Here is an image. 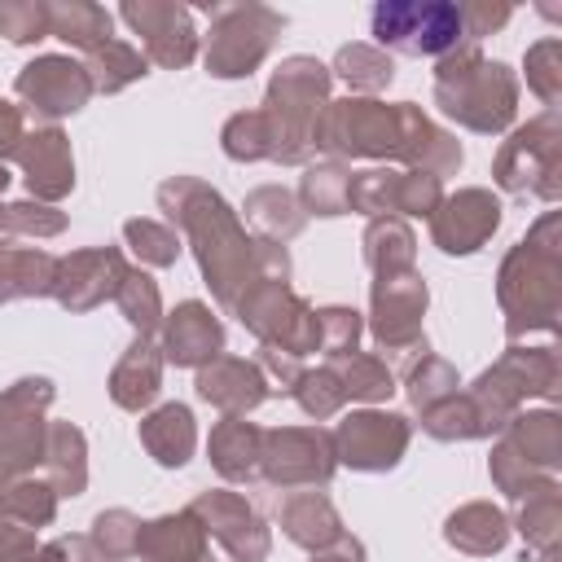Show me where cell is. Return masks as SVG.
I'll list each match as a JSON object with an SVG mask.
<instances>
[{"label":"cell","instance_id":"obj_57","mask_svg":"<svg viewBox=\"0 0 562 562\" xmlns=\"http://www.w3.org/2000/svg\"><path fill=\"white\" fill-rule=\"evenodd\" d=\"M255 364L263 369L268 386H272V391H285V395H290V386L303 378V360L290 356V351H277V347H259V360H255Z\"/></svg>","mask_w":562,"mask_h":562},{"label":"cell","instance_id":"obj_20","mask_svg":"<svg viewBox=\"0 0 562 562\" xmlns=\"http://www.w3.org/2000/svg\"><path fill=\"white\" fill-rule=\"evenodd\" d=\"M18 162H22V180H26V193L35 202H48L57 206L70 189H75V154H70V136L53 123L26 132L22 149H18Z\"/></svg>","mask_w":562,"mask_h":562},{"label":"cell","instance_id":"obj_2","mask_svg":"<svg viewBox=\"0 0 562 562\" xmlns=\"http://www.w3.org/2000/svg\"><path fill=\"white\" fill-rule=\"evenodd\" d=\"M158 211L180 233V241L193 250L198 272L211 290V299L233 312L237 294L255 277V250L259 241L246 233L241 215L224 202L220 189H211L198 176H171L158 184Z\"/></svg>","mask_w":562,"mask_h":562},{"label":"cell","instance_id":"obj_27","mask_svg":"<svg viewBox=\"0 0 562 562\" xmlns=\"http://www.w3.org/2000/svg\"><path fill=\"white\" fill-rule=\"evenodd\" d=\"M509 514L492 501H470L443 518V540L470 558H492L509 544Z\"/></svg>","mask_w":562,"mask_h":562},{"label":"cell","instance_id":"obj_58","mask_svg":"<svg viewBox=\"0 0 562 562\" xmlns=\"http://www.w3.org/2000/svg\"><path fill=\"white\" fill-rule=\"evenodd\" d=\"M44 562H101V553L92 549L88 536H57L44 540Z\"/></svg>","mask_w":562,"mask_h":562},{"label":"cell","instance_id":"obj_22","mask_svg":"<svg viewBox=\"0 0 562 562\" xmlns=\"http://www.w3.org/2000/svg\"><path fill=\"white\" fill-rule=\"evenodd\" d=\"M162 351H158V342L154 338H145V334H136L132 338V347L119 356V364L110 369V382H105V391H110V400L123 408V413H145L154 400H158V391H162Z\"/></svg>","mask_w":562,"mask_h":562},{"label":"cell","instance_id":"obj_48","mask_svg":"<svg viewBox=\"0 0 562 562\" xmlns=\"http://www.w3.org/2000/svg\"><path fill=\"white\" fill-rule=\"evenodd\" d=\"M290 395H294V404H299L312 422H329V417H338L342 404H347V391H342V378H338L334 364L303 369V378L290 386Z\"/></svg>","mask_w":562,"mask_h":562},{"label":"cell","instance_id":"obj_35","mask_svg":"<svg viewBox=\"0 0 562 562\" xmlns=\"http://www.w3.org/2000/svg\"><path fill=\"white\" fill-rule=\"evenodd\" d=\"M149 61H145V53L136 48V44H127V40H105V44H97L92 53H83V70H88V79H92V92H105V97H114V92H123L127 83H136V79H145L149 70H145Z\"/></svg>","mask_w":562,"mask_h":562},{"label":"cell","instance_id":"obj_40","mask_svg":"<svg viewBox=\"0 0 562 562\" xmlns=\"http://www.w3.org/2000/svg\"><path fill=\"white\" fill-rule=\"evenodd\" d=\"M114 303H119V312H123V321L136 329V334H145V338H154L158 329H162V294H158V281L145 272V268H127V277L119 281V290H114Z\"/></svg>","mask_w":562,"mask_h":562},{"label":"cell","instance_id":"obj_32","mask_svg":"<svg viewBox=\"0 0 562 562\" xmlns=\"http://www.w3.org/2000/svg\"><path fill=\"white\" fill-rule=\"evenodd\" d=\"M360 250H364V263H369L373 277H400V272L417 268V237H413L408 220H400V215L369 220L364 237H360Z\"/></svg>","mask_w":562,"mask_h":562},{"label":"cell","instance_id":"obj_54","mask_svg":"<svg viewBox=\"0 0 562 562\" xmlns=\"http://www.w3.org/2000/svg\"><path fill=\"white\" fill-rule=\"evenodd\" d=\"M22 140H26V114H22V105H13V101L0 97V193L13 180L9 176V158H18Z\"/></svg>","mask_w":562,"mask_h":562},{"label":"cell","instance_id":"obj_34","mask_svg":"<svg viewBox=\"0 0 562 562\" xmlns=\"http://www.w3.org/2000/svg\"><path fill=\"white\" fill-rule=\"evenodd\" d=\"M48 35H57L79 53H92L97 44L114 40V18L92 0H57L48 4Z\"/></svg>","mask_w":562,"mask_h":562},{"label":"cell","instance_id":"obj_29","mask_svg":"<svg viewBox=\"0 0 562 562\" xmlns=\"http://www.w3.org/2000/svg\"><path fill=\"white\" fill-rule=\"evenodd\" d=\"M501 439L540 474H558L562 470V417L553 408H536V413H514L501 430Z\"/></svg>","mask_w":562,"mask_h":562},{"label":"cell","instance_id":"obj_1","mask_svg":"<svg viewBox=\"0 0 562 562\" xmlns=\"http://www.w3.org/2000/svg\"><path fill=\"white\" fill-rule=\"evenodd\" d=\"M312 149L325 158L351 162V158H373V162H400L404 171H426L435 180L452 176L465 154L452 132H443L422 105L413 101H378V97H342L329 101L316 119Z\"/></svg>","mask_w":562,"mask_h":562},{"label":"cell","instance_id":"obj_23","mask_svg":"<svg viewBox=\"0 0 562 562\" xmlns=\"http://www.w3.org/2000/svg\"><path fill=\"white\" fill-rule=\"evenodd\" d=\"M277 522L285 531V540H294L307 553L329 549L334 540H342V518L334 509V501L321 487H303V492H285L277 505Z\"/></svg>","mask_w":562,"mask_h":562},{"label":"cell","instance_id":"obj_39","mask_svg":"<svg viewBox=\"0 0 562 562\" xmlns=\"http://www.w3.org/2000/svg\"><path fill=\"white\" fill-rule=\"evenodd\" d=\"M400 180L404 171L400 167H364V171H351L347 180V211L356 215H400Z\"/></svg>","mask_w":562,"mask_h":562},{"label":"cell","instance_id":"obj_41","mask_svg":"<svg viewBox=\"0 0 562 562\" xmlns=\"http://www.w3.org/2000/svg\"><path fill=\"white\" fill-rule=\"evenodd\" d=\"M457 391H461V378H457V369L443 356L422 351V356L408 360V369H404V395H408L413 413H426V408H435L439 400H448Z\"/></svg>","mask_w":562,"mask_h":562},{"label":"cell","instance_id":"obj_42","mask_svg":"<svg viewBox=\"0 0 562 562\" xmlns=\"http://www.w3.org/2000/svg\"><path fill=\"white\" fill-rule=\"evenodd\" d=\"M417 417H422V430H426L430 439H439V443L487 439V426H483V417H479V408H474V400H470L465 391L439 400L435 408H426V413H417Z\"/></svg>","mask_w":562,"mask_h":562},{"label":"cell","instance_id":"obj_13","mask_svg":"<svg viewBox=\"0 0 562 562\" xmlns=\"http://www.w3.org/2000/svg\"><path fill=\"white\" fill-rule=\"evenodd\" d=\"M430 290L422 272H400V277H373L369 290V334L378 351H426L422 316H426Z\"/></svg>","mask_w":562,"mask_h":562},{"label":"cell","instance_id":"obj_19","mask_svg":"<svg viewBox=\"0 0 562 562\" xmlns=\"http://www.w3.org/2000/svg\"><path fill=\"white\" fill-rule=\"evenodd\" d=\"M158 351L176 369H202L224 351V325L202 299H184L162 316Z\"/></svg>","mask_w":562,"mask_h":562},{"label":"cell","instance_id":"obj_60","mask_svg":"<svg viewBox=\"0 0 562 562\" xmlns=\"http://www.w3.org/2000/svg\"><path fill=\"white\" fill-rule=\"evenodd\" d=\"M101 562H105V558H101Z\"/></svg>","mask_w":562,"mask_h":562},{"label":"cell","instance_id":"obj_8","mask_svg":"<svg viewBox=\"0 0 562 562\" xmlns=\"http://www.w3.org/2000/svg\"><path fill=\"white\" fill-rule=\"evenodd\" d=\"M206 18H211V35H206L202 61H206V75H215V79L255 75L268 61L277 35L285 31V18L268 4H255V0H246V4H206Z\"/></svg>","mask_w":562,"mask_h":562},{"label":"cell","instance_id":"obj_9","mask_svg":"<svg viewBox=\"0 0 562 562\" xmlns=\"http://www.w3.org/2000/svg\"><path fill=\"white\" fill-rule=\"evenodd\" d=\"M369 31L378 48L404 57H448L452 48L470 44L461 31V9L452 0H382L369 13Z\"/></svg>","mask_w":562,"mask_h":562},{"label":"cell","instance_id":"obj_59","mask_svg":"<svg viewBox=\"0 0 562 562\" xmlns=\"http://www.w3.org/2000/svg\"><path fill=\"white\" fill-rule=\"evenodd\" d=\"M312 562H364V544H360L356 536H342V540H334L329 549L312 553Z\"/></svg>","mask_w":562,"mask_h":562},{"label":"cell","instance_id":"obj_18","mask_svg":"<svg viewBox=\"0 0 562 562\" xmlns=\"http://www.w3.org/2000/svg\"><path fill=\"white\" fill-rule=\"evenodd\" d=\"M496 228H501V198L479 184L443 193L439 211L430 215V241L443 255H474L487 246Z\"/></svg>","mask_w":562,"mask_h":562},{"label":"cell","instance_id":"obj_21","mask_svg":"<svg viewBox=\"0 0 562 562\" xmlns=\"http://www.w3.org/2000/svg\"><path fill=\"white\" fill-rule=\"evenodd\" d=\"M193 386H198V395H202L211 408H220L224 417H246V413H255V408L272 395V386H268V378H263V369H259L255 360H246V356H224V351L198 369Z\"/></svg>","mask_w":562,"mask_h":562},{"label":"cell","instance_id":"obj_10","mask_svg":"<svg viewBox=\"0 0 562 562\" xmlns=\"http://www.w3.org/2000/svg\"><path fill=\"white\" fill-rule=\"evenodd\" d=\"M53 382L48 378H18L13 386L0 391V487L13 479L35 474L44 465V443H48V404H53Z\"/></svg>","mask_w":562,"mask_h":562},{"label":"cell","instance_id":"obj_51","mask_svg":"<svg viewBox=\"0 0 562 562\" xmlns=\"http://www.w3.org/2000/svg\"><path fill=\"white\" fill-rule=\"evenodd\" d=\"M487 474H492V483H496V492H505L509 501H522L527 492H536L544 479H558V474H540L536 465H527L505 439H496L492 443V457H487Z\"/></svg>","mask_w":562,"mask_h":562},{"label":"cell","instance_id":"obj_45","mask_svg":"<svg viewBox=\"0 0 562 562\" xmlns=\"http://www.w3.org/2000/svg\"><path fill=\"white\" fill-rule=\"evenodd\" d=\"M123 241L140 259V268H171L184 250V241L171 224H158V220H145V215L123 220Z\"/></svg>","mask_w":562,"mask_h":562},{"label":"cell","instance_id":"obj_55","mask_svg":"<svg viewBox=\"0 0 562 562\" xmlns=\"http://www.w3.org/2000/svg\"><path fill=\"white\" fill-rule=\"evenodd\" d=\"M457 9H461V31H465L470 44H479L483 35L501 31V26L514 18L509 4H487V0H470V4H457Z\"/></svg>","mask_w":562,"mask_h":562},{"label":"cell","instance_id":"obj_11","mask_svg":"<svg viewBox=\"0 0 562 562\" xmlns=\"http://www.w3.org/2000/svg\"><path fill=\"white\" fill-rule=\"evenodd\" d=\"M338 470L334 435L325 426H272L259 443V479L277 492L325 487Z\"/></svg>","mask_w":562,"mask_h":562},{"label":"cell","instance_id":"obj_56","mask_svg":"<svg viewBox=\"0 0 562 562\" xmlns=\"http://www.w3.org/2000/svg\"><path fill=\"white\" fill-rule=\"evenodd\" d=\"M0 562H44V540L31 527L0 518Z\"/></svg>","mask_w":562,"mask_h":562},{"label":"cell","instance_id":"obj_5","mask_svg":"<svg viewBox=\"0 0 562 562\" xmlns=\"http://www.w3.org/2000/svg\"><path fill=\"white\" fill-rule=\"evenodd\" d=\"M329 66L316 61V57H285L272 79H268V92H263V119L272 127V162L281 167H307L312 158V132H316V119L321 110L329 105Z\"/></svg>","mask_w":562,"mask_h":562},{"label":"cell","instance_id":"obj_38","mask_svg":"<svg viewBox=\"0 0 562 562\" xmlns=\"http://www.w3.org/2000/svg\"><path fill=\"white\" fill-rule=\"evenodd\" d=\"M57 501H61V496L53 492L48 479L26 474V479H13L9 487H0V518L40 531V527H48V522L57 518Z\"/></svg>","mask_w":562,"mask_h":562},{"label":"cell","instance_id":"obj_12","mask_svg":"<svg viewBox=\"0 0 562 562\" xmlns=\"http://www.w3.org/2000/svg\"><path fill=\"white\" fill-rule=\"evenodd\" d=\"M329 435H334L338 465L360 470V474H386L404 461L413 443V422L391 408H356Z\"/></svg>","mask_w":562,"mask_h":562},{"label":"cell","instance_id":"obj_36","mask_svg":"<svg viewBox=\"0 0 562 562\" xmlns=\"http://www.w3.org/2000/svg\"><path fill=\"white\" fill-rule=\"evenodd\" d=\"M347 162L338 158H325V162H307L303 176H299V206L303 215H321V220H334V215H347Z\"/></svg>","mask_w":562,"mask_h":562},{"label":"cell","instance_id":"obj_49","mask_svg":"<svg viewBox=\"0 0 562 562\" xmlns=\"http://www.w3.org/2000/svg\"><path fill=\"white\" fill-rule=\"evenodd\" d=\"M522 70H527V88L544 101V110H558V101H562V40L558 35L536 40L522 57Z\"/></svg>","mask_w":562,"mask_h":562},{"label":"cell","instance_id":"obj_26","mask_svg":"<svg viewBox=\"0 0 562 562\" xmlns=\"http://www.w3.org/2000/svg\"><path fill=\"white\" fill-rule=\"evenodd\" d=\"M259 443L263 426L246 417H220L206 439V457L224 483H255L259 479Z\"/></svg>","mask_w":562,"mask_h":562},{"label":"cell","instance_id":"obj_52","mask_svg":"<svg viewBox=\"0 0 562 562\" xmlns=\"http://www.w3.org/2000/svg\"><path fill=\"white\" fill-rule=\"evenodd\" d=\"M0 35L9 44H40L48 35V0H0Z\"/></svg>","mask_w":562,"mask_h":562},{"label":"cell","instance_id":"obj_33","mask_svg":"<svg viewBox=\"0 0 562 562\" xmlns=\"http://www.w3.org/2000/svg\"><path fill=\"white\" fill-rule=\"evenodd\" d=\"M44 479L53 483L57 496H83V487H88V439L75 422H48Z\"/></svg>","mask_w":562,"mask_h":562},{"label":"cell","instance_id":"obj_50","mask_svg":"<svg viewBox=\"0 0 562 562\" xmlns=\"http://www.w3.org/2000/svg\"><path fill=\"white\" fill-rule=\"evenodd\" d=\"M136 536H140V518L132 509H101L92 518V549L105 558V562H123V558H136Z\"/></svg>","mask_w":562,"mask_h":562},{"label":"cell","instance_id":"obj_17","mask_svg":"<svg viewBox=\"0 0 562 562\" xmlns=\"http://www.w3.org/2000/svg\"><path fill=\"white\" fill-rule=\"evenodd\" d=\"M127 259L119 246H83L57 259V277H53V299L66 312H92L105 299H114L119 281L127 277Z\"/></svg>","mask_w":562,"mask_h":562},{"label":"cell","instance_id":"obj_6","mask_svg":"<svg viewBox=\"0 0 562 562\" xmlns=\"http://www.w3.org/2000/svg\"><path fill=\"white\" fill-rule=\"evenodd\" d=\"M558 378H562V369H558V347H553V342H544V347L509 342V347L501 351V360H496L492 369H483V373L465 386V395L474 400V408H479L487 435H501L505 422H509L514 413H522V404H527L531 395L553 400V395H558Z\"/></svg>","mask_w":562,"mask_h":562},{"label":"cell","instance_id":"obj_44","mask_svg":"<svg viewBox=\"0 0 562 562\" xmlns=\"http://www.w3.org/2000/svg\"><path fill=\"white\" fill-rule=\"evenodd\" d=\"M334 369H338V378H342L347 400H360V404H369V408L382 404V400H391V391H395V373H391V364H386L382 356L356 351V356L338 360Z\"/></svg>","mask_w":562,"mask_h":562},{"label":"cell","instance_id":"obj_14","mask_svg":"<svg viewBox=\"0 0 562 562\" xmlns=\"http://www.w3.org/2000/svg\"><path fill=\"white\" fill-rule=\"evenodd\" d=\"M13 92L22 97V114L31 110L35 119H66L79 114L92 101V79L83 70V61L66 57V53H40L35 61H26L13 79Z\"/></svg>","mask_w":562,"mask_h":562},{"label":"cell","instance_id":"obj_31","mask_svg":"<svg viewBox=\"0 0 562 562\" xmlns=\"http://www.w3.org/2000/svg\"><path fill=\"white\" fill-rule=\"evenodd\" d=\"M241 215L255 228V241H272V246H285L307 224L299 198L285 184H259V189H250L246 202H241Z\"/></svg>","mask_w":562,"mask_h":562},{"label":"cell","instance_id":"obj_53","mask_svg":"<svg viewBox=\"0 0 562 562\" xmlns=\"http://www.w3.org/2000/svg\"><path fill=\"white\" fill-rule=\"evenodd\" d=\"M443 202V180L426 176V171H404L400 180V220H430Z\"/></svg>","mask_w":562,"mask_h":562},{"label":"cell","instance_id":"obj_3","mask_svg":"<svg viewBox=\"0 0 562 562\" xmlns=\"http://www.w3.org/2000/svg\"><path fill=\"white\" fill-rule=\"evenodd\" d=\"M496 303L505 316V338L558 334L562 316V211H544L522 241L509 246L496 272Z\"/></svg>","mask_w":562,"mask_h":562},{"label":"cell","instance_id":"obj_15","mask_svg":"<svg viewBox=\"0 0 562 562\" xmlns=\"http://www.w3.org/2000/svg\"><path fill=\"white\" fill-rule=\"evenodd\" d=\"M189 514L202 522L206 536H215L224 544V553L233 562H268L272 531H268V522L259 518V509L241 492H228V487L198 492L189 501Z\"/></svg>","mask_w":562,"mask_h":562},{"label":"cell","instance_id":"obj_24","mask_svg":"<svg viewBox=\"0 0 562 562\" xmlns=\"http://www.w3.org/2000/svg\"><path fill=\"white\" fill-rule=\"evenodd\" d=\"M206 540L211 536L202 531V522L189 509H176V514H158L140 522L136 558L140 562H215Z\"/></svg>","mask_w":562,"mask_h":562},{"label":"cell","instance_id":"obj_37","mask_svg":"<svg viewBox=\"0 0 562 562\" xmlns=\"http://www.w3.org/2000/svg\"><path fill=\"white\" fill-rule=\"evenodd\" d=\"M329 75L342 79L351 88V97H373L395 79V61L378 44H342L334 66H329Z\"/></svg>","mask_w":562,"mask_h":562},{"label":"cell","instance_id":"obj_30","mask_svg":"<svg viewBox=\"0 0 562 562\" xmlns=\"http://www.w3.org/2000/svg\"><path fill=\"white\" fill-rule=\"evenodd\" d=\"M57 255L40 246H18L13 237H0V303L13 299H44L53 294Z\"/></svg>","mask_w":562,"mask_h":562},{"label":"cell","instance_id":"obj_25","mask_svg":"<svg viewBox=\"0 0 562 562\" xmlns=\"http://www.w3.org/2000/svg\"><path fill=\"white\" fill-rule=\"evenodd\" d=\"M136 435H140V448L162 470H180L198 448V422H193L189 404H180V400H167V404L149 408L136 426Z\"/></svg>","mask_w":562,"mask_h":562},{"label":"cell","instance_id":"obj_7","mask_svg":"<svg viewBox=\"0 0 562 562\" xmlns=\"http://www.w3.org/2000/svg\"><path fill=\"white\" fill-rule=\"evenodd\" d=\"M492 180L509 198H540V202H562V119L558 110H544L527 119L522 127L501 140L492 158Z\"/></svg>","mask_w":562,"mask_h":562},{"label":"cell","instance_id":"obj_4","mask_svg":"<svg viewBox=\"0 0 562 562\" xmlns=\"http://www.w3.org/2000/svg\"><path fill=\"white\" fill-rule=\"evenodd\" d=\"M435 105L465 132L501 136L518 114V75L487 61L479 44H461L435 61Z\"/></svg>","mask_w":562,"mask_h":562},{"label":"cell","instance_id":"obj_43","mask_svg":"<svg viewBox=\"0 0 562 562\" xmlns=\"http://www.w3.org/2000/svg\"><path fill=\"white\" fill-rule=\"evenodd\" d=\"M220 149L233 162H272V127L263 110H237L220 127Z\"/></svg>","mask_w":562,"mask_h":562},{"label":"cell","instance_id":"obj_46","mask_svg":"<svg viewBox=\"0 0 562 562\" xmlns=\"http://www.w3.org/2000/svg\"><path fill=\"white\" fill-rule=\"evenodd\" d=\"M66 233V211L48 206V202H35V198H22V202H0V237H31V241H44V237H61Z\"/></svg>","mask_w":562,"mask_h":562},{"label":"cell","instance_id":"obj_28","mask_svg":"<svg viewBox=\"0 0 562 562\" xmlns=\"http://www.w3.org/2000/svg\"><path fill=\"white\" fill-rule=\"evenodd\" d=\"M518 527L527 553L536 562H558V544H562V483L558 479H544L536 492H527L518 501Z\"/></svg>","mask_w":562,"mask_h":562},{"label":"cell","instance_id":"obj_47","mask_svg":"<svg viewBox=\"0 0 562 562\" xmlns=\"http://www.w3.org/2000/svg\"><path fill=\"white\" fill-rule=\"evenodd\" d=\"M316 334H321L316 351H321L329 364H338V360H347V356H356V351H360L364 316H360L356 307H342V303L316 307Z\"/></svg>","mask_w":562,"mask_h":562},{"label":"cell","instance_id":"obj_16","mask_svg":"<svg viewBox=\"0 0 562 562\" xmlns=\"http://www.w3.org/2000/svg\"><path fill=\"white\" fill-rule=\"evenodd\" d=\"M119 18L140 35V53L145 61L162 66V70H184L198 57V26H193V9L171 4V0H127L119 9Z\"/></svg>","mask_w":562,"mask_h":562}]
</instances>
